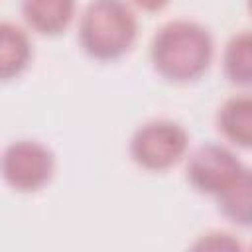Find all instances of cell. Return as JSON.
<instances>
[{
	"label": "cell",
	"instance_id": "1",
	"mask_svg": "<svg viewBox=\"0 0 252 252\" xmlns=\"http://www.w3.org/2000/svg\"><path fill=\"white\" fill-rule=\"evenodd\" d=\"M215 41L211 32L193 20H169L150 41V63L158 77L171 85L201 81L211 69Z\"/></svg>",
	"mask_w": 252,
	"mask_h": 252
},
{
	"label": "cell",
	"instance_id": "2",
	"mask_svg": "<svg viewBox=\"0 0 252 252\" xmlns=\"http://www.w3.org/2000/svg\"><path fill=\"white\" fill-rule=\"evenodd\" d=\"M138 39V16L126 2H89L79 18L77 41L83 53L98 63H114L128 55Z\"/></svg>",
	"mask_w": 252,
	"mask_h": 252
},
{
	"label": "cell",
	"instance_id": "3",
	"mask_svg": "<svg viewBox=\"0 0 252 252\" xmlns=\"http://www.w3.org/2000/svg\"><path fill=\"white\" fill-rule=\"evenodd\" d=\"M187 130L169 118H154L140 124L128 142L130 159L150 173H163L175 167L187 156Z\"/></svg>",
	"mask_w": 252,
	"mask_h": 252
},
{
	"label": "cell",
	"instance_id": "4",
	"mask_svg": "<svg viewBox=\"0 0 252 252\" xmlns=\"http://www.w3.org/2000/svg\"><path fill=\"white\" fill-rule=\"evenodd\" d=\"M55 175L53 150L32 138L14 140L2 154V179L16 193H37Z\"/></svg>",
	"mask_w": 252,
	"mask_h": 252
},
{
	"label": "cell",
	"instance_id": "5",
	"mask_svg": "<svg viewBox=\"0 0 252 252\" xmlns=\"http://www.w3.org/2000/svg\"><path fill=\"white\" fill-rule=\"evenodd\" d=\"M244 167L238 156L222 144H203L195 148L185 165V179L189 187L207 197H217Z\"/></svg>",
	"mask_w": 252,
	"mask_h": 252
},
{
	"label": "cell",
	"instance_id": "6",
	"mask_svg": "<svg viewBox=\"0 0 252 252\" xmlns=\"http://www.w3.org/2000/svg\"><path fill=\"white\" fill-rule=\"evenodd\" d=\"M215 126L230 146L252 150V93L228 96L217 110Z\"/></svg>",
	"mask_w": 252,
	"mask_h": 252
},
{
	"label": "cell",
	"instance_id": "7",
	"mask_svg": "<svg viewBox=\"0 0 252 252\" xmlns=\"http://www.w3.org/2000/svg\"><path fill=\"white\" fill-rule=\"evenodd\" d=\"M26 26L43 37H57L71 26L77 4L71 0H26L22 6Z\"/></svg>",
	"mask_w": 252,
	"mask_h": 252
},
{
	"label": "cell",
	"instance_id": "8",
	"mask_svg": "<svg viewBox=\"0 0 252 252\" xmlns=\"http://www.w3.org/2000/svg\"><path fill=\"white\" fill-rule=\"evenodd\" d=\"M33 59L30 33L12 22L0 24V79L4 83L22 77Z\"/></svg>",
	"mask_w": 252,
	"mask_h": 252
},
{
	"label": "cell",
	"instance_id": "9",
	"mask_svg": "<svg viewBox=\"0 0 252 252\" xmlns=\"http://www.w3.org/2000/svg\"><path fill=\"white\" fill-rule=\"evenodd\" d=\"M217 211L230 224L252 228V167H242L240 173L215 197Z\"/></svg>",
	"mask_w": 252,
	"mask_h": 252
},
{
	"label": "cell",
	"instance_id": "10",
	"mask_svg": "<svg viewBox=\"0 0 252 252\" xmlns=\"http://www.w3.org/2000/svg\"><path fill=\"white\" fill-rule=\"evenodd\" d=\"M220 67L224 79L240 89H252V30H240L228 37Z\"/></svg>",
	"mask_w": 252,
	"mask_h": 252
},
{
	"label": "cell",
	"instance_id": "11",
	"mask_svg": "<svg viewBox=\"0 0 252 252\" xmlns=\"http://www.w3.org/2000/svg\"><path fill=\"white\" fill-rule=\"evenodd\" d=\"M185 252H244L242 242L226 230H207L199 234Z\"/></svg>",
	"mask_w": 252,
	"mask_h": 252
},
{
	"label": "cell",
	"instance_id": "12",
	"mask_svg": "<svg viewBox=\"0 0 252 252\" xmlns=\"http://www.w3.org/2000/svg\"><path fill=\"white\" fill-rule=\"evenodd\" d=\"M248 12L252 14V2H248Z\"/></svg>",
	"mask_w": 252,
	"mask_h": 252
},
{
	"label": "cell",
	"instance_id": "13",
	"mask_svg": "<svg viewBox=\"0 0 252 252\" xmlns=\"http://www.w3.org/2000/svg\"><path fill=\"white\" fill-rule=\"evenodd\" d=\"M250 252H252V248H250Z\"/></svg>",
	"mask_w": 252,
	"mask_h": 252
}]
</instances>
